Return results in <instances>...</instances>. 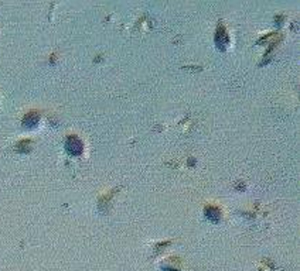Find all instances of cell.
<instances>
[{
    "label": "cell",
    "instance_id": "2",
    "mask_svg": "<svg viewBox=\"0 0 300 271\" xmlns=\"http://www.w3.org/2000/svg\"><path fill=\"white\" fill-rule=\"evenodd\" d=\"M215 42H217V45L218 47H221V48H224L228 42H230V39H228V36H227V33H225V30H224V27H219L218 30H217V37H215Z\"/></svg>",
    "mask_w": 300,
    "mask_h": 271
},
{
    "label": "cell",
    "instance_id": "3",
    "mask_svg": "<svg viewBox=\"0 0 300 271\" xmlns=\"http://www.w3.org/2000/svg\"><path fill=\"white\" fill-rule=\"evenodd\" d=\"M205 215H207V217H208L210 220H213V222H218L219 217H221V212H219L218 208L208 206V208L205 209Z\"/></svg>",
    "mask_w": 300,
    "mask_h": 271
},
{
    "label": "cell",
    "instance_id": "1",
    "mask_svg": "<svg viewBox=\"0 0 300 271\" xmlns=\"http://www.w3.org/2000/svg\"><path fill=\"white\" fill-rule=\"evenodd\" d=\"M65 149L71 155H80L82 150H84V144H82V141L78 137L71 136V137H68L67 143H65Z\"/></svg>",
    "mask_w": 300,
    "mask_h": 271
},
{
    "label": "cell",
    "instance_id": "4",
    "mask_svg": "<svg viewBox=\"0 0 300 271\" xmlns=\"http://www.w3.org/2000/svg\"><path fill=\"white\" fill-rule=\"evenodd\" d=\"M39 115L37 113H28V115H26L24 116V119H23V123L27 126V127H33V126H36L37 123H39Z\"/></svg>",
    "mask_w": 300,
    "mask_h": 271
}]
</instances>
